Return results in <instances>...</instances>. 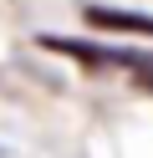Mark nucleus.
Here are the masks:
<instances>
[{"mask_svg": "<svg viewBox=\"0 0 153 158\" xmlns=\"http://www.w3.org/2000/svg\"><path fill=\"white\" fill-rule=\"evenodd\" d=\"M87 21L102 31H128V36H153V15L138 10H107V5H87Z\"/></svg>", "mask_w": 153, "mask_h": 158, "instance_id": "obj_1", "label": "nucleus"}]
</instances>
